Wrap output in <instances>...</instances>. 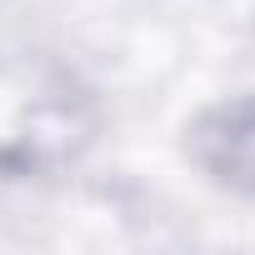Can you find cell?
<instances>
[{
	"instance_id": "1",
	"label": "cell",
	"mask_w": 255,
	"mask_h": 255,
	"mask_svg": "<svg viewBox=\"0 0 255 255\" xmlns=\"http://www.w3.org/2000/svg\"><path fill=\"white\" fill-rule=\"evenodd\" d=\"M190 160L225 190L255 195V100L210 105L185 130Z\"/></svg>"
}]
</instances>
